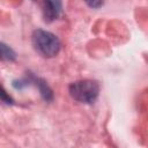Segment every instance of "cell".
<instances>
[{
    "label": "cell",
    "mask_w": 148,
    "mask_h": 148,
    "mask_svg": "<svg viewBox=\"0 0 148 148\" xmlns=\"http://www.w3.org/2000/svg\"><path fill=\"white\" fill-rule=\"evenodd\" d=\"M61 1L60 0H43V12L44 17L47 21L56 20L61 13Z\"/></svg>",
    "instance_id": "3957f363"
},
{
    "label": "cell",
    "mask_w": 148,
    "mask_h": 148,
    "mask_svg": "<svg viewBox=\"0 0 148 148\" xmlns=\"http://www.w3.org/2000/svg\"><path fill=\"white\" fill-rule=\"evenodd\" d=\"M84 2L90 7V8H94V9H97V8H101L104 3V0H84Z\"/></svg>",
    "instance_id": "52a82bcc"
},
{
    "label": "cell",
    "mask_w": 148,
    "mask_h": 148,
    "mask_svg": "<svg viewBox=\"0 0 148 148\" xmlns=\"http://www.w3.org/2000/svg\"><path fill=\"white\" fill-rule=\"evenodd\" d=\"M34 82L36 83V86L38 87V90L40 92V96L44 101L50 102L53 99V91L50 88V86L47 84V82L40 77H35L34 76Z\"/></svg>",
    "instance_id": "277c9868"
},
{
    "label": "cell",
    "mask_w": 148,
    "mask_h": 148,
    "mask_svg": "<svg viewBox=\"0 0 148 148\" xmlns=\"http://www.w3.org/2000/svg\"><path fill=\"white\" fill-rule=\"evenodd\" d=\"M31 40L36 52L44 58L56 57L61 47L59 38L54 34L43 29H36L32 32Z\"/></svg>",
    "instance_id": "6da1fadb"
},
{
    "label": "cell",
    "mask_w": 148,
    "mask_h": 148,
    "mask_svg": "<svg viewBox=\"0 0 148 148\" xmlns=\"http://www.w3.org/2000/svg\"><path fill=\"white\" fill-rule=\"evenodd\" d=\"M68 91L73 99L80 103L91 104L98 97L99 86L94 80H80L72 82L68 87Z\"/></svg>",
    "instance_id": "7a4b0ae2"
},
{
    "label": "cell",
    "mask_w": 148,
    "mask_h": 148,
    "mask_svg": "<svg viewBox=\"0 0 148 148\" xmlns=\"http://www.w3.org/2000/svg\"><path fill=\"white\" fill-rule=\"evenodd\" d=\"M0 101H2L3 103L8 104V105H12L14 104V99L12 98V96L5 90V88L0 84Z\"/></svg>",
    "instance_id": "8992f818"
},
{
    "label": "cell",
    "mask_w": 148,
    "mask_h": 148,
    "mask_svg": "<svg viewBox=\"0 0 148 148\" xmlns=\"http://www.w3.org/2000/svg\"><path fill=\"white\" fill-rule=\"evenodd\" d=\"M16 59L15 51L7 44L0 42V61H7L12 62Z\"/></svg>",
    "instance_id": "5b68a950"
}]
</instances>
